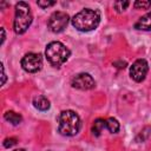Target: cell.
I'll return each instance as SVG.
<instances>
[{
    "mask_svg": "<svg viewBox=\"0 0 151 151\" xmlns=\"http://www.w3.org/2000/svg\"><path fill=\"white\" fill-rule=\"evenodd\" d=\"M100 14L96 9L84 8L72 18V25L80 32H90L98 27Z\"/></svg>",
    "mask_w": 151,
    "mask_h": 151,
    "instance_id": "obj_1",
    "label": "cell"
},
{
    "mask_svg": "<svg viewBox=\"0 0 151 151\" xmlns=\"http://www.w3.org/2000/svg\"><path fill=\"white\" fill-rule=\"evenodd\" d=\"M81 127L80 117L72 110L61 111L58 117V131L63 136H76Z\"/></svg>",
    "mask_w": 151,
    "mask_h": 151,
    "instance_id": "obj_2",
    "label": "cell"
},
{
    "mask_svg": "<svg viewBox=\"0 0 151 151\" xmlns=\"http://www.w3.org/2000/svg\"><path fill=\"white\" fill-rule=\"evenodd\" d=\"M45 55L47 61L54 66L59 67L64 63L67 61V59L71 55V51L60 41H52L46 46Z\"/></svg>",
    "mask_w": 151,
    "mask_h": 151,
    "instance_id": "obj_3",
    "label": "cell"
},
{
    "mask_svg": "<svg viewBox=\"0 0 151 151\" xmlns=\"http://www.w3.org/2000/svg\"><path fill=\"white\" fill-rule=\"evenodd\" d=\"M33 20L31 8L25 1H20L15 5V17L13 21V29L17 34L25 33L31 26Z\"/></svg>",
    "mask_w": 151,
    "mask_h": 151,
    "instance_id": "obj_4",
    "label": "cell"
},
{
    "mask_svg": "<svg viewBox=\"0 0 151 151\" xmlns=\"http://www.w3.org/2000/svg\"><path fill=\"white\" fill-rule=\"evenodd\" d=\"M68 20H70V18H68L67 13L58 11V12H54V13L51 14V17L48 19V22H47V26H48L51 32L60 33L66 28V26L68 24Z\"/></svg>",
    "mask_w": 151,
    "mask_h": 151,
    "instance_id": "obj_5",
    "label": "cell"
},
{
    "mask_svg": "<svg viewBox=\"0 0 151 151\" xmlns=\"http://www.w3.org/2000/svg\"><path fill=\"white\" fill-rule=\"evenodd\" d=\"M21 67L29 73H35L41 70L42 67V59L41 55L38 53H27L21 59Z\"/></svg>",
    "mask_w": 151,
    "mask_h": 151,
    "instance_id": "obj_6",
    "label": "cell"
},
{
    "mask_svg": "<svg viewBox=\"0 0 151 151\" xmlns=\"http://www.w3.org/2000/svg\"><path fill=\"white\" fill-rule=\"evenodd\" d=\"M147 71H149L147 61L145 59H137L130 67V76L134 81L140 83L145 79Z\"/></svg>",
    "mask_w": 151,
    "mask_h": 151,
    "instance_id": "obj_7",
    "label": "cell"
},
{
    "mask_svg": "<svg viewBox=\"0 0 151 151\" xmlns=\"http://www.w3.org/2000/svg\"><path fill=\"white\" fill-rule=\"evenodd\" d=\"M71 85H72V87L77 88V90L86 91V90L93 88L96 86V81H94V79L92 78L91 74H88V73H79L72 79Z\"/></svg>",
    "mask_w": 151,
    "mask_h": 151,
    "instance_id": "obj_8",
    "label": "cell"
},
{
    "mask_svg": "<svg viewBox=\"0 0 151 151\" xmlns=\"http://www.w3.org/2000/svg\"><path fill=\"white\" fill-rule=\"evenodd\" d=\"M134 28L138 31H151V12L146 13L134 24Z\"/></svg>",
    "mask_w": 151,
    "mask_h": 151,
    "instance_id": "obj_9",
    "label": "cell"
},
{
    "mask_svg": "<svg viewBox=\"0 0 151 151\" xmlns=\"http://www.w3.org/2000/svg\"><path fill=\"white\" fill-rule=\"evenodd\" d=\"M33 105L39 111H47L51 106V103L45 96H37L33 99Z\"/></svg>",
    "mask_w": 151,
    "mask_h": 151,
    "instance_id": "obj_10",
    "label": "cell"
},
{
    "mask_svg": "<svg viewBox=\"0 0 151 151\" xmlns=\"http://www.w3.org/2000/svg\"><path fill=\"white\" fill-rule=\"evenodd\" d=\"M104 127H106V120H104L103 118H97L93 122V125L91 127V132H92L93 136L98 137V136H100V133L104 130Z\"/></svg>",
    "mask_w": 151,
    "mask_h": 151,
    "instance_id": "obj_11",
    "label": "cell"
},
{
    "mask_svg": "<svg viewBox=\"0 0 151 151\" xmlns=\"http://www.w3.org/2000/svg\"><path fill=\"white\" fill-rule=\"evenodd\" d=\"M4 118H5L7 122H9L11 124H13V125H18V124H20L21 120H22V117H21L19 113L14 112V111H7V112L5 113V116H4Z\"/></svg>",
    "mask_w": 151,
    "mask_h": 151,
    "instance_id": "obj_12",
    "label": "cell"
},
{
    "mask_svg": "<svg viewBox=\"0 0 151 151\" xmlns=\"http://www.w3.org/2000/svg\"><path fill=\"white\" fill-rule=\"evenodd\" d=\"M106 129L111 132V133H117L120 129V125H119V122L113 118V117H110L109 119H106Z\"/></svg>",
    "mask_w": 151,
    "mask_h": 151,
    "instance_id": "obj_13",
    "label": "cell"
},
{
    "mask_svg": "<svg viewBox=\"0 0 151 151\" xmlns=\"http://www.w3.org/2000/svg\"><path fill=\"white\" fill-rule=\"evenodd\" d=\"M130 5V2L129 1H126V0H119V1H116L114 4H113V7H114V9L118 12V13H122V12H124L126 8H127V6Z\"/></svg>",
    "mask_w": 151,
    "mask_h": 151,
    "instance_id": "obj_14",
    "label": "cell"
},
{
    "mask_svg": "<svg viewBox=\"0 0 151 151\" xmlns=\"http://www.w3.org/2000/svg\"><path fill=\"white\" fill-rule=\"evenodd\" d=\"M133 7L136 9H149L151 7V1H140V0H138L133 4Z\"/></svg>",
    "mask_w": 151,
    "mask_h": 151,
    "instance_id": "obj_15",
    "label": "cell"
},
{
    "mask_svg": "<svg viewBox=\"0 0 151 151\" xmlns=\"http://www.w3.org/2000/svg\"><path fill=\"white\" fill-rule=\"evenodd\" d=\"M37 5L41 8H47L55 5V1H37Z\"/></svg>",
    "mask_w": 151,
    "mask_h": 151,
    "instance_id": "obj_16",
    "label": "cell"
},
{
    "mask_svg": "<svg viewBox=\"0 0 151 151\" xmlns=\"http://www.w3.org/2000/svg\"><path fill=\"white\" fill-rule=\"evenodd\" d=\"M15 144H17V139L15 138H6L4 140V146L5 147H12Z\"/></svg>",
    "mask_w": 151,
    "mask_h": 151,
    "instance_id": "obj_17",
    "label": "cell"
},
{
    "mask_svg": "<svg viewBox=\"0 0 151 151\" xmlns=\"http://www.w3.org/2000/svg\"><path fill=\"white\" fill-rule=\"evenodd\" d=\"M1 77H2L1 85H5V83H6V73H5V67H4L2 64H1Z\"/></svg>",
    "mask_w": 151,
    "mask_h": 151,
    "instance_id": "obj_18",
    "label": "cell"
},
{
    "mask_svg": "<svg viewBox=\"0 0 151 151\" xmlns=\"http://www.w3.org/2000/svg\"><path fill=\"white\" fill-rule=\"evenodd\" d=\"M5 38H6V35H5V29H4V28H1V44H4Z\"/></svg>",
    "mask_w": 151,
    "mask_h": 151,
    "instance_id": "obj_19",
    "label": "cell"
},
{
    "mask_svg": "<svg viewBox=\"0 0 151 151\" xmlns=\"http://www.w3.org/2000/svg\"><path fill=\"white\" fill-rule=\"evenodd\" d=\"M14 151H25L24 149H17V150H14Z\"/></svg>",
    "mask_w": 151,
    "mask_h": 151,
    "instance_id": "obj_20",
    "label": "cell"
}]
</instances>
